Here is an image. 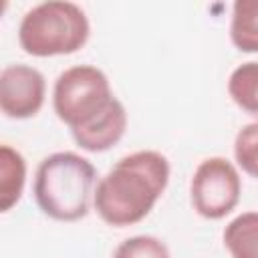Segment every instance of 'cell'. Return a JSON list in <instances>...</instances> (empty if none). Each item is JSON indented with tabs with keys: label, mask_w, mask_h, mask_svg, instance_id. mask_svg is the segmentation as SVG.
I'll return each instance as SVG.
<instances>
[{
	"label": "cell",
	"mask_w": 258,
	"mask_h": 258,
	"mask_svg": "<svg viewBox=\"0 0 258 258\" xmlns=\"http://www.w3.org/2000/svg\"><path fill=\"white\" fill-rule=\"evenodd\" d=\"M97 169L73 151L46 155L34 173V202L38 210L56 222H77L91 210Z\"/></svg>",
	"instance_id": "cell-3"
},
{
	"label": "cell",
	"mask_w": 258,
	"mask_h": 258,
	"mask_svg": "<svg viewBox=\"0 0 258 258\" xmlns=\"http://www.w3.org/2000/svg\"><path fill=\"white\" fill-rule=\"evenodd\" d=\"M240 194L242 179L236 165L218 155L200 161L189 181L191 206L206 220H222L232 214L240 202Z\"/></svg>",
	"instance_id": "cell-5"
},
{
	"label": "cell",
	"mask_w": 258,
	"mask_h": 258,
	"mask_svg": "<svg viewBox=\"0 0 258 258\" xmlns=\"http://www.w3.org/2000/svg\"><path fill=\"white\" fill-rule=\"evenodd\" d=\"M26 183V159L10 145L0 147V210H12L24 191Z\"/></svg>",
	"instance_id": "cell-7"
},
{
	"label": "cell",
	"mask_w": 258,
	"mask_h": 258,
	"mask_svg": "<svg viewBox=\"0 0 258 258\" xmlns=\"http://www.w3.org/2000/svg\"><path fill=\"white\" fill-rule=\"evenodd\" d=\"M113 258H169V248L163 240L141 234L123 240L115 248Z\"/></svg>",
	"instance_id": "cell-12"
},
{
	"label": "cell",
	"mask_w": 258,
	"mask_h": 258,
	"mask_svg": "<svg viewBox=\"0 0 258 258\" xmlns=\"http://www.w3.org/2000/svg\"><path fill=\"white\" fill-rule=\"evenodd\" d=\"M91 34L85 10L73 2L48 0L30 8L18 26V44L32 56H60L79 52Z\"/></svg>",
	"instance_id": "cell-4"
},
{
	"label": "cell",
	"mask_w": 258,
	"mask_h": 258,
	"mask_svg": "<svg viewBox=\"0 0 258 258\" xmlns=\"http://www.w3.org/2000/svg\"><path fill=\"white\" fill-rule=\"evenodd\" d=\"M169 171V159L155 149L129 153L97 181L93 208L113 228L139 224L163 196Z\"/></svg>",
	"instance_id": "cell-2"
},
{
	"label": "cell",
	"mask_w": 258,
	"mask_h": 258,
	"mask_svg": "<svg viewBox=\"0 0 258 258\" xmlns=\"http://www.w3.org/2000/svg\"><path fill=\"white\" fill-rule=\"evenodd\" d=\"M230 40L240 52H258V0L234 2Z\"/></svg>",
	"instance_id": "cell-9"
},
{
	"label": "cell",
	"mask_w": 258,
	"mask_h": 258,
	"mask_svg": "<svg viewBox=\"0 0 258 258\" xmlns=\"http://www.w3.org/2000/svg\"><path fill=\"white\" fill-rule=\"evenodd\" d=\"M228 95L244 113L258 119V60L242 62L230 73Z\"/></svg>",
	"instance_id": "cell-10"
},
{
	"label": "cell",
	"mask_w": 258,
	"mask_h": 258,
	"mask_svg": "<svg viewBox=\"0 0 258 258\" xmlns=\"http://www.w3.org/2000/svg\"><path fill=\"white\" fill-rule=\"evenodd\" d=\"M222 238L232 258H258V212H242L230 220Z\"/></svg>",
	"instance_id": "cell-8"
},
{
	"label": "cell",
	"mask_w": 258,
	"mask_h": 258,
	"mask_svg": "<svg viewBox=\"0 0 258 258\" xmlns=\"http://www.w3.org/2000/svg\"><path fill=\"white\" fill-rule=\"evenodd\" d=\"M52 109L75 143L89 153L115 147L127 129L123 103L113 95L107 75L93 64H75L56 77Z\"/></svg>",
	"instance_id": "cell-1"
},
{
	"label": "cell",
	"mask_w": 258,
	"mask_h": 258,
	"mask_svg": "<svg viewBox=\"0 0 258 258\" xmlns=\"http://www.w3.org/2000/svg\"><path fill=\"white\" fill-rule=\"evenodd\" d=\"M234 159L236 165L258 179V121L244 125L234 137Z\"/></svg>",
	"instance_id": "cell-11"
},
{
	"label": "cell",
	"mask_w": 258,
	"mask_h": 258,
	"mask_svg": "<svg viewBox=\"0 0 258 258\" xmlns=\"http://www.w3.org/2000/svg\"><path fill=\"white\" fill-rule=\"evenodd\" d=\"M46 97L44 75L30 64H10L0 73V109L10 119L34 117Z\"/></svg>",
	"instance_id": "cell-6"
}]
</instances>
